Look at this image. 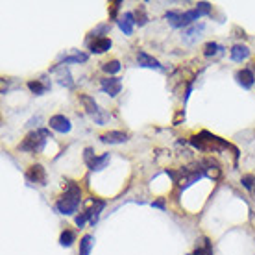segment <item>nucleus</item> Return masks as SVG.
Masks as SVG:
<instances>
[{
    "label": "nucleus",
    "mask_w": 255,
    "mask_h": 255,
    "mask_svg": "<svg viewBox=\"0 0 255 255\" xmlns=\"http://www.w3.org/2000/svg\"><path fill=\"white\" fill-rule=\"evenodd\" d=\"M196 9L202 13V15H211V13H213V7H211L209 2H198Z\"/></svg>",
    "instance_id": "bb28decb"
},
{
    "label": "nucleus",
    "mask_w": 255,
    "mask_h": 255,
    "mask_svg": "<svg viewBox=\"0 0 255 255\" xmlns=\"http://www.w3.org/2000/svg\"><path fill=\"white\" fill-rule=\"evenodd\" d=\"M100 89L106 93V95H109L111 98H115L119 93H121L122 89V82L121 78H104L102 82H100Z\"/></svg>",
    "instance_id": "423d86ee"
},
{
    "label": "nucleus",
    "mask_w": 255,
    "mask_h": 255,
    "mask_svg": "<svg viewBox=\"0 0 255 255\" xmlns=\"http://www.w3.org/2000/svg\"><path fill=\"white\" fill-rule=\"evenodd\" d=\"M117 24H119V28L124 32V35H131V33H133V26L137 24V20H135V13L126 11L121 19L117 20Z\"/></svg>",
    "instance_id": "9b49d317"
},
{
    "label": "nucleus",
    "mask_w": 255,
    "mask_h": 255,
    "mask_svg": "<svg viewBox=\"0 0 255 255\" xmlns=\"http://www.w3.org/2000/svg\"><path fill=\"white\" fill-rule=\"evenodd\" d=\"M250 56V48L244 45H233L230 50V58L231 61H235V63H241L244 59H248Z\"/></svg>",
    "instance_id": "dca6fc26"
},
{
    "label": "nucleus",
    "mask_w": 255,
    "mask_h": 255,
    "mask_svg": "<svg viewBox=\"0 0 255 255\" xmlns=\"http://www.w3.org/2000/svg\"><path fill=\"white\" fill-rule=\"evenodd\" d=\"M241 183H243L244 189H248V191H254L255 176H243V179H241Z\"/></svg>",
    "instance_id": "cd10ccee"
},
{
    "label": "nucleus",
    "mask_w": 255,
    "mask_h": 255,
    "mask_svg": "<svg viewBox=\"0 0 255 255\" xmlns=\"http://www.w3.org/2000/svg\"><path fill=\"white\" fill-rule=\"evenodd\" d=\"M76 243V233L70 230H65L61 235H59V244L63 246V248H70L72 244Z\"/></svg>",
    "instance_id": "4be33fe9"
},
{
    "label": "nucleus",
    "mask_w": 255,
    "mask_h": 255,
    "mask_svg": "<svg viewBox=\"0 0 255 255\" xmlns=\"http://www.w3.org/2000/svg\"><path fill=\"white\" fill-rule=\"evenodd\" d=\"M106 207V202L104 200H93V205H91L89 209L85 211L87 213V218H89V224L91 226H95L98 222V218H100V213L104 211Z\"/></svg>",
    "instance_id": "ddd939ff"
},
{
    "label": "nucleus",
    "mask_w": 255,
    "mask_h": 255,
    "mask_svg": "<svg viewBox=\"0 0 255 255\" xmlns=\"http://www.w3.org/2000/svg\"><path fill=\"white\" fill-rule=\"evenodd\" d=\"M135 20H137V24H139V26H144L148 22V17H146V13H144V7H139V9L135 11Z\"/></svg>",
    "instance_id": "a878e982"
},
{
    "label": "nucleus",
    "mask_w": 255,
    "mask_h": 255,
    "mask_svg": "<svg viewBox=\"0 0 255 255\" xmlns=\"http://www.w3.org/2000/svg\"><path fill=\"white\" fill-rule=\"evenodd\" d=\"M46 139H52L50 129L39 128V129L30 131V133L26 135V139L19 144V150L28 153H41L46 146Z\"/></svg>",
    "instance_id": "7ed1b4c3"
},
{
    "label": "nucleus",
    "mask_w": 255,
    "mask_h": 255,
    "mask_svg": "<svg viewBox=\"0 0 255 255\" xmlns=\"http://www.w3.org/2000/svg\"><path fill=\"white\" fill-rule=\"evenodd\" d=\"M87 220H89V218H87V213H85V211H83L82 215H78V217L74 218V222H76L78 228H83V226H85V222H87Z\"/></svg>",
    "instance_id": "2f4dec72"
},
{
    "label": "nucleus",
    "mask_w": 255,
    "mask_h": 255,
    "mask_svg": "<svg viewBox=\"0 0 255 255\" xmlns=\"http://www.w3.org/2000/svg\"><path fill=\"white\" fill-rule=\"evenodd\" d=\"M102 70L106 72V74H117L119 70H121V63L117 61V59H111V61H108V63H104L102 65Z\"/></svg>",
    "instance_id": "393cba45"
},
{
    "label": "nucleus",
    "mask_w": 255,
    "mask_h": 255,
    "mask_svg": "<svg viewBox=\"0 0 255 255\" xmlns=\"http://www.w3.org/2000/svg\"><path fill=\"white\" fill-rule=\"evenodd\" d=\"M189 142H191L192 148H196L200 152H224V150L231 148L230 142H226L224 139L209 133V131H202L200 135H194V137H191ZM231 150H235V148H231Z\"/></svg>",
    "instance_id": "f03ea898"
},
{
    "label": "nucleus",
    "mask_w": 255,
    "mask_h": 255,
    "mask_svg": "<svg viewBox=\"0 0 255 255\" xmlns=\"http://www.w3.org/2000/svg\"><path fill=\"white\" fill-rule=\"evenodd\" d=\"M111 39L109 37H100V39H95L93 43L89 45L91 48V54H104V52H108L111 48Z\"/></svg>",
    "instance_id": "f3484780"
},
{
    "label": "nucleus",
    "mask_w": 255,
    "mask_h": 255,
    "mask_svg": "<svg viewBox=\"0 0 255 255\" xmlns=\"http://www.w3.org/2000/svg\"><path fill=\"white\" fill-rule=\"evenodd\" d=\"M128 133H124V131H108V133L100 135V142H104V144H124V142H128Z\"/></svg>",
    "instance_id": "f8f14e48"
},
{
    "label": "nucleus",
    "mask_w": 255,
    "mask_h": 255,
    "mask_svg": "<svg viewBox=\"0 0 255 255\" xmlns=\"http://www.w3.org/2000/svg\"><path fill=\"white\" fill-rule=\"evenodd\" d=\"M89 59L87 54H83V52H74L72 56H67V58H61V65H69V63H85Z\"/></svg>",
    "instance_id": "412c9836"
},
{
    "label": "nucleus",
    "mask_w": 255,
    "mask_h": 255,
    "mask_svg": "<svg viewBox=\"0 0 255 255\" xmlns=\"http://www.w3.org/2000/svg\"><path fill=\"white\" fill-rule=\"evenodd\" d=\"M254 74H255V63H254Z\"/></svg>",
    "instance_id": "f704fd0d"
},
{
    "label": "nucleus",
    "mask_w": 255,
    "mask_h": 255,
    "mask_svg": "<svg viewBox=\"0 0 255 255\" xmlns=\"http://www.w3.org/2000/svg\"><path fill=\"white\" fill-rule=\"evenodd\" d=\"M52 72H56L58 74V82L63 85V87H67V89H72L74 87V82H72V76H70L69 69H67V65H56L54 69H52Z\"/></svg>",
    "instance_id": "9d476101"
},
{
    "label": "nucleus",
    "mask_w": 255,
    "mask_h": 255,
    "mask_svg": "<svg viewBox=\"0 0 255 255\" xmlns=\"http://www.w3.org/2000/svg\"><path fill=\"white\" fill-rule=\"evenodd\" d=\"M80 204H82V189H80V185H76L74 181H69V183H67V189H65V192H63V196L56 202V211H58L59 215L69 217V215H74V213H76Z\"/></svg>",
    "instance_id": "f257e3e1"
},
{
    "label": "nucleus",
    "mask_w": 255,
    "mask_h": 255,
    "mask_svg": "<svg viewBox=\"0 0 255 255\" xmlns=\"http://www.w3.org/2000/svg\"><path fill=\"white\" fill-rule=\"evenodd\" d=\"M152 207H157V209H165V200H157V202H152Z\"/></svg>",
    "instance_id": "473e14b6"
},
{
    "label": "nucleus",
    "mask_w": 255,
    "mask_h": 255,
    "mask_svg": "<svg viewBox=\"0 0 255 255\" xmlns=\"http://www.w3.org/2000/svg\"><path fill=\"white\" fill-rule=\"evenodd\" d=\"M80 102L83 104V109L89 113L91 117H96L102 109L98 108V104H96V100L93 98L91 95H80Z\"/></svg>",
    "instance_id": "2eb2a0df"
},
{
    "label": "nucleus",
    "mask_w": 255,
    "mask_h": 255,
    "mask_svg": "<svg viewBox=\"0 0 255 255\" xmlns=\"http://www.w3.org/2000/svg\"><path fill=\"white\" fill-rule=\"evenodd\" d=\"M121 0H115V2H109V17L111 19H117V11H119V7H121Z\"/></svg>",
    "instance_id": "c85d7f7f"
},
{
    "label": "nucleus",
    "mask_w": 255,
    "mask_h": 255,
    "mask_svg": "<svg viewBox=\"0 0 255 255\" xmlns=\"http://www.w3.org/2000/svg\"><path fill=\"white\" fill-rule=\"evenodd\" d=\"M48 124H50L52 129H54V131H58V133H69L70 129H72V124H70V121L65 115L50 117Z\"/></svg>",
    "instance_id": "6e6552de"
},
{
    "label": "nucleus",
    "mask_w": 255,
    "mask_h": 255,
    "mask_svg": "<svg viewBox=\"0 0 255 255\" xmlns=\"http://www.w3.org/2000/svg\"><path fill=\"white\" fill-rule=\"evenodd\" d=\"M235 80H237V83L243 87V89H252V87H254V83H255L254 70H250V69L237 70V72H235Z\"/></svg>",
    "instance_id": "1a4fd4ad"
},
{
    "label": "nucleus",
    "mask_w": 255,
    "mask_h": 255,
    "mask_svg": "<svg viewBox=\"0 0 255 255\" xmlns=\"http://www.w3.org/2000/svg\"><path fill=\"white\" fill-rule=\"evenodd\" d=\"M93 119H95L96 124H100V126H102V124H106V122L109 121V113L102 109V111H100V113H98L96 117H93Z\"/></svg>",
    "instance_id": "7c9ffc66"
},
{
    "label": "nucleus",
    "mask_w": 255,
    "mask_h": 255,
    "mask_svg": "<svg viewBox=\"0 0 255 255\" xmlns=\"http://www.w3.org/2000/svg\"><path fill=\"white\" fill-rule=\"evenodd\" d=\"M254 194H255V185H254Z\"/></svg>",
    "instance_id": "c9c22d12"
},
{
    "label": "nucleus",
    "mask_w": 255,
    "mask_h": 255,
    "mask_svg": "<svg viewBox=\"0 0 255 255\" xmlns=\"http://www.w3.org/2000/svg\"><path fill=\"white\" fill-rule=\"evenodd\" d=\"M189 255H213V244L207 237H202L200 243H196V250Z\"/></svg>",
    "instance_id": "a211bd4d"
},
{
    "label": "nucleus",
    "mask_w": 255,
    "mask_h": 255,
    "mask_svg": "<svg viewBox=\"0 0 255 255\" xmlns=\"http://www.w3.org/2000/svg\"><path fill=\"white\" fill-rule=\"evenodd\" d=\"M108 161H109V153H104V155H100V157H95V161L89 165V170L91 172H98V170H102V168H106Z\"/></svg>",
    "instance_id": "5701e85b"
},
{
    "label": "nucleus",
    "mask_w": 255,
    "mask_h": 255,
    "mask_svg": "<svg viewBox=\"0 0 255 255\" xmlns=\"http://www.w3.org/2000/svg\"><path fill=\"white\" fill-rule=\"evenodd\" d=\"M26 179H28L30 183H37V185L45 187L46 185V170H45V166L39 165V163L32 165L30 168H28V172H26Z\"/></svg>",
    "instance_id": "39448f33"
},
{
    "label": "nucleus",
    "mask_w": 255,
    "mask_h": 255,
    "mask_svg": "<svg viewBox=\"0 0 255 255\" xmlns=\"http://www.w3.org/2000/svg\"><path fill=\"white\" fill-rule=\"evenodd\" d=\"M93 244H95V237L83 235L82 239H80V255H89Z\"/></svg>",
    "instance_id": "aec40b11"
},
{
    "label": "nucleus",
    "mask_w": 255,
    "mask_h": 255,
    "mask_svg": "<svg viewBox=\"0 0 255 255\" xmlns=\"http://www.w3.org/2000/svg\"><path fill=\"white\" fill-rule=\"evenodd\" d=\"M200 17H202V13L198 11L196 7L189 9V11H166L165 15V19L172 28H189V26L196 24Z\"/></svg>",
    "instance_id": "20e7f679"
},
{
    "label": "nucleus",
    "mask_w": 255,
    "mask_h": 255,
    "mask_svg": "<svg viewBox=\"0 0 255 255\" xmlns=\"http://www.w3.org/2000/svg\"><path fill=\"white\" fill-rule=\"evenodd\" d=\"M205 30V24L204 22H200V24H192L189 26V28H185V32H183V39H185L187 43L191 45V43H194L196 39H200V35H202V32Z\"/></svg>",
    "instance_id": "4468645a"
},
{
    "label": "nucleus",
    "mask_w": 255,
    "mask_h": 255,
    "mask_svg": "<svg viewBox=\"0 0 255 255\" xmlns=\"http://www.w3.org/2000/svg\"><path fill=\"white\" fill-rule=\"evenodd\" d=\"M28 89L32 91L35 96L45 95L46 91H50V83H43L41 80H30L28 82Z\"/></svg>",
    "instance_id": "6ab92c4d"
},
{
    "label": "nucleus",
    "mask_w": 255,
    "mask_h": 255,
    "mask_svg": "<svg viewBox=\"0 0 255 255\" xmlns=\"http://www.w3.org/2000/svg\"><path fill=\"white\" fill-rule=\"evenodd\" d=\"M137 63H139V67H144V69H155V70H165V67L157 61V59L153 58V56H150L148 52L144 50H139L137 52Z\"/></svg>",
    "instance_id": "0eeeda50"
},
{
    "label": "nucleus",
    "mask_w": 255,
    "mask_h": 255,
    "mask_svg": "<svg viewBox=\"0 0 255 255\" xmlns=\"http://www.w3.org/2000/svg\"><path fill=\"white\" fill-rule=\"evenodd\" d=\"M39 121H41V117H35V119H32V121H28V124H26V126H28V128H32V126H35V124H37V122Z\"/></svg>",
    "instance_id": "72a5a7b5"
},
{
    "label": "nucleus",
    "mask_w": 255,
    "mask_h": 255,
    "mask_svg": "<svg viewBox=\"0 0 255 255\" xmlns=\"http://www.w3.org/2000/svg\"><path fill=\"white\" fill-rule=\"evenodd\" d=\"M83 161H85V165L87 166L95 161V152H93V148H85V150H83Z\"/></svg>",
    "instance_id": "c756f323"
},
{
    "label": "nucleus",
    "mask_w": 255,
    "mask_h": 255,
    "mask_svg": "<svg viewBox=\"0 0 255 255\" xmlns=\"http://www.w3.org/2000/svg\"><path fill=\"white\" fill-rule=\"evenodd\" d=\"M224 50V46H220L218 43H207L204 46V56L205 58H213V56H217L220 52Z\"/></svg>",
    "instance_id": "b1692460"
}]
</instances>
